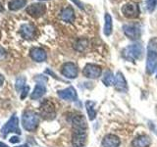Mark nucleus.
Returning a JSON list of instances; mask_svg holds the SVG:
<instances>
[{
    "mask_svg": "<svg viewBox=\"0 0 157 147\" xmlns=\"http://www.w3.org/2000/svg\"><path fill=\"white\" fill-rule=\"evenodd\" d=\"M157 69V37L150 39L146 58V72L152 75Z\"/></svg>",
    "mask_w": 157,
    "mask_h": 147,
    "instance_id": "f257e3e1",
    "label": "nucleus"
},
{
    "mask_svg": "<svg viewBox=\"0 0 157 147\" xmlns=\"http://www.w3.org/2000/svg\"><path fill=\"white\" fill-rule=\"evenodd\" d=\"M39 124V116L33 111H26L22 116V125L25 130L33 131Z\"/></svg>",
    "mask_w": 157,
    "mask_h": 147,
    "instance_id": "f03ea898",
    "label": "nucleus"
},
{
    "mask_svg": "<svg viewBox=\"0 0 157 147\" xmlns=\"http://www.w3.org/2000/svg\"><path fill=\"white\" fill-rule=\"evenodd\" d=\"M144 53V48L139 43L131 44V45L125 47L122 51V55L126 60L135 62L137 59H140Z\"/></svg>",
    "mask_w": 157,
    "mask_h": 147,
    "instance_id": "7ed1b4c3",
    "label": "nucleus"
},
{
    "mask_svg": "<svg viewBox=\"0 0 157 147\" xmlns=\"http://www.w3.org/2000/svg\"><path fill=\"white\" fill-rule=\"evenodd\" d=\"M39 113H40V116L45 120H53L56 116L55 105L50 100L45 99L41 103L40 108H39Z\"/></svg>",
    "mask_w": 157,
    "mask_h": 147,
    "instance_id": "20e7f679",
    "label": "nucleus"
},
{
    "mask_svg": "<svg viewBox=\"0 0 157 147\" xmlns=\"http://www.w3.org/2000/svg\"><path fill=\"white\" fill-rule=\"evenodd\" d=\"M10 132H15L17 134H21V130L19 127V120L16 115H13L10 120L3 126L1 129V134L3 135H6Z\"/></svg>",
    "mask_w": 157,
    "mask_h": 147,
    "instance_id": "39448f33",
    "label": "nucleus"
},
{
    "mask_svg": "<svg viewBox=\"0 0 157 147\" xmlns=\"http://www.w3.org/2000/svg\"><path fill=\"white\" fill-rule=\"evenodd\" d=\"M140 8L139 5L136 3H126L124 6L122 7V14L124 15L126 18L129 19H135L140 16Z\"/></svg>",
    "mask_w": 157,
    "mask_h": 147,
    "instance_id": "423d86ee",
    "label": "nucleus"
},
{
    "mask_svg": "<svg viewBox=\"0 0 157 147\" xmlns=\"http://www.w3.org/2000/svg\"><path fill=\"white\" fill-rule=\"evenodd\" d=\"M123 31H124L126 36H128L131 39H134V40L139 39L141 36V29L139 24H125V26L123 27Z\"/></svg>",
    "mask_w": 157,
    "mask_h": 147,
    "instance_id": "0eeeda50",
    "label": "nucleus"
},
{
    "mask_svg": "<svg viewBox=\"0 0 157 147\" xmlns=\"http://www.w3.org/2000/svg\"><path fill=\"white\" fill-rule=\"evenodd\" d=\"M83 76L87 78H97L101 76L102 69L100 66L95 64H87L82 71Z\"/></svg>",
    "mask_w": 157,
    "mask_h": 147,
    "instance_id": "6e6552de",
    "label": "nucleus"
},
{
    "mask_svg": "<svg viewBox=\"0 0 157 147\" xmlns=\"http://www.w3.org/2000/svg\"><path fill=\"white\" fill-rule=\"evenodd\" d=\"M61 74L67 78H76L78 77V67L72 62H67L62 66Z\"/></svg>",
    "mask_w": 157,
    "mask_h": 147,
    "instance_id": "1a4fd4ad",
    "label": "nucleus"
},
{
    "mask_svg": "<svg viewBox=\"0 0 157 147\" xmlns=\"http://www.w3.org/2000/svg\"><path fill=\"white\" fill-rule=\"evenodd\" d=\"M86 142V130H75L72 136V143L74 147H82Z\"/></svg>",
    "mask_w": 157,
    "mask_h": 147,
    "instance_id": "9d476101",
    "label": "nucleus"
},
{
    "mask_svg": "<svg viewBox=\"0 0 157 147\" xmlns=\"http://www.w3.org/2000/svg\"><path fill=\"white\" fill-rule=\"evenodd\" d=\"M45 5L41 4V3H34L29 5V6L27 7L26 11L29 15H31L32 17L34 18H38V17H41L42 15L45 13Z\"/></svg>",
    "mask_w": 157,
    "mask_h": 147,
    "instance_id": "9b49d317",
    "label": "nucleus"
},
{
    "mask_svg": "<svg viewBox=\"0 0 157 147\" xmlns=\"http://www.w3.org/2000/svg\"><path fill=\"white\" fill-rule=\"evenodd\" d=\"M102 147H119L121 144L120 138L115 134H107L102 139Z\"/></svg>",
    "mask_w": 157,
    "mask_h": 147,
    "instance_id": "f8f14e48",
    "label": "nucleus"
},
{
    "mask_svg": "<svg viewBox=\"0 0 157 147\" xmlns=\"http://www.w3.org/2000/svg\"><path fill=\"white\" fill-rule=\"evenodd\" d=\"M58 96L63 100L74 101V100L77 99V92H76L75 88L70 86V87H68L64 90L58 91Z\"/></svg>",
    "mask_w": 157,
    "mask_h": 147,
    "instance_id": "ddd939ff",
    "label": "nucleus"
},
{
    "mask_svg": "<svg viewBox=\"0 0 157 147\" xmlns=\"http://www.w3.org/2000/svg\"><path fill=\"white\" fill-rule=\"evenodd\" d=\"M29 55H31L33 60L36 61V62H44L46 60V58H47L46 52L44 51L42 48H39V47L32 48Z\"/></svg>",
    "mask_w": 157,
    "mask_h": 147,
    "instance_id": "4468645a",
    "label": "nucleus"
},
{
    "mask_svg": "<svg viewBox=\"0 0 157 147\" xmlns=\"http://www.w3.org/2000/svg\"><path fill=\"white\" fill-rule=\"evenodd\" d=\"M72 124L75 130H86L87 129V124L82 115H75L72 119Z\"/></svg>",
    "mask_w": 157,
    "mask_h": 147,
    "instance_id": "2eb2a0df",
    "label": "nucleus"
},
{
    "mask_svg": "<svg viewBox=\"0 0 157 147\" xmlns=\"http://www.w3.org/2000/svg\"><path fill=\"white\" fill-rule=\"evenodd\" d=\"M114 85L116 87V89L119 91H127L128 90V85H127L126 78L121 72L117 73V75L115 77Z\"/></svg>",
    "mask_w": 157,
    "mask_h": 147,
    "instance_id": "dca6fc26",
    "label": "nucleus"
},
{
    "mask_svg": "<svg viewBox=\"0 0 157 147\" xmlns=\"http://www.w3.org/2000/svg\"><path fill=\"white\" fill-rule=\"evenodd\" d=\"M21 34L27 39H32L33 38L34 34H36V28L33 24H25L21 27Z\"/></svg>",
    "mask_w": 157,
    "mask_h": 147,
    "instance_id": "f3484780",
    "label": "nucleus"
},
{
    "mask_svg": "<svg viewBox=\"0 0 157 147\" xmlns=\"http://www.w3.org/2000/svg\"><path fill=\"white\" fill-rule=\"evenodd\" d=\"M151 143V139L147 135L137 136L132 142V147H148Z\"/></svg>",
    "mask_w": 157,
    "mask_h": 147,
    "instance_id": "a211bd4d",
    "label": "nucleus"
},
{
    "mask_svg": "<svg viewBox=\"0 0 157 147\" xmlns=\"http://www.w3.org/2000/svg\"><path fill=\"white\" fill-rule=\"evenodd\" d=\"M60 17L64 22L73 23L74 20H75V13H74L73 8L70 6L64 8L60 13Z\"/></svg>",
    "mask_w": 157,
    "mask_h": 147,
    "instance_id": "6ab92c4d",
    "label": "nucleus"
},
{
    "mask_svg": "<svg viewBox=\"0 0 157 147\" xmlns=\"http://www.w3.org/2000/svg\"><path fill=\"white\" fill-rule=\"evenodd\" d=\"M45 92H46V87H45V85L39 82V83H37V85H36L33 91L32 92L31 98H32L33 100L39 99V98L42 97L44 94H45Z\"/></svg>",
    "mask_w": 157,
    "mask_h": 147,
    "instance_id": "aec40b11",
    "label": "nucleus"
},
{
    "mask_svg": "<svg viewBox=\"0 0 157 147\" xmlns=\"http://www.w3.org/2000/svg\"><path fill=\"white\" fill-rule=\"evenodd\" d=\"M112 28H113V23H112V17L109 14H105L104 18V29L103 32L106 36H109L112 33Z\"/></svg>",
    "mask_w": 157,
    "mask_h": 147,
    "instance_id": "412c9836",
    "label": "nucleus"
},
{
    "mask_svg": "<svg viewBox=\"0 0 157 147\" xmlns=\"http://www.w3.org/2000/svg\"><path fill=\"white\" fill-rule=\"evenodd\" d=\"M95 102L88 100L86 102V111L88 114V119L90 121L94 120L96 117V110H95Z\"/></svg>",
    "mask_w": 157,
    "mask_h": 147,
    "instance_id": "4be33fe9",
    "label": "nucleus"
},
{
    "mask_svg": "<svg viewBox=\"0 0 157 147\" xmlns=\"http://www.w3.org/2000/svg\"><path fill=\"white\" fill-rule=\"evenodd\" d=\"M26 4H27V0H11L9 2L8 6L9 9L12 10V11H17V10H20L24 6H26Z\"/></svg>",
    "mask_w": 157,
    "mask_h": 147,
    "instance_id": "5701e85b",
    "label": "nucleus"
},
{
    "mask_svg": "<svg viewBox=\"0 0 157 147\" xmlns=\"http://www.w3.org/2000/svg\"><path fill=\"white\" fill-rule=\"evenodd\" d=\"M88 46V40L86 38H78L76 41L75 45H74V48L76 49L77 51L82 52Z\"/></svg>",
    "mask_w": 157,
    "mask_h": 147,
    "instance_id": "b1692460",
    "label": "nucleus"
},
{
    "mask_svg": "<svg viewBox=\"0 0 157 147\" xmlns=\"http://www.w3.org/2000/svg\"><path fill=\"white\" fill-rule=\"evenodd\" d=\"M102 81L106 86H111V85H114L115 83V77L113 76L112 72L107 71L104 74V77H103V78H102Z\"/></svg>",
    "mask_w": 157,
    "mask_h": 147,
    "instance_id": "393cba45",
    "label": "nucleus"
},
{
    "mask_svg": "<svg viewBox=\"0 0 157 147\" xmlns=\"http://www.w3.org/2000/svg\"><path fill=\"white\" fill-rule=\"evenodd\" d=\"M26 77H20L16 80V82H15V87H16L17 90H21L26 86Z\"/></svg>",
    "mask_w": 157,
    "mask_h": 147,
    "instance_id": "a878e982",
    "label": "nucleus"
},
{
    "mask_svg": "<svg viewBox=\"0 0 157 147\" xmlns=\"http://www.w3.org/2000/svg\"><path fill=\"white\" fill-rule=\"evenodd\" d=\"M157 7V0H146V8L148 12H153Z\"/></svg>",
    "mask_w": 157,
    "mask_h": 147,
    "instance_id": "bb28decb",
    "label": "nucleus"
},
{
    "mask_svg": "<svg viewBox=\"0 0 157 147\" xmlns=\"http://www.w3.org/2000/svg\"><path fill=\"white\" fill-rule=\"evenodd\" d=\"M29 91V87L28 85H26V86H25V87L23 88V91H22V94H21V99H22V100H24L25 98L27 97Z\"/></svg>",
    "mask_w": 157,
    "mask_h": 147,
    "instance_id": "cd10ccee",
    "label": "nucleus"
},
{
    "mask_svg": "<svg viewBox=\"0 0 157 147\" xmlns=\"http://www.w3.org/2000/svg\"><path fill=\"white\" fill-rule=\"evenodd\" d=\"M5 56H6V51H5V49L3 47L0 46V60L5 58Z\"/></svg>",
    "mask_w": 157,
    "mask_h": 147,
    "instance_id": "c85d7f7f",
    "label": "nucleus"
},
{
    "mask_svg": "<svg viewBox=\"0 0 157 147\" xmlns=\"http://www.w3.org/2000/svg\"><path fill=\"white\" fill-rule=\"evenodd\" d=\"M20 140L21 139H20L18 136H13L10 138V142H11V143H19Z\"/></svg>",
    "mask_w": 157,
    "mask_h": 147,
    "instance_id": "c756f323",
    "label": "nucleus"
},
{
    "mask_svg": "<svg viewBox=\"0 0 157 147\" xmlns=\"http://www.w3.org/2000/svg\"><path fill=\"white\" fill-rule=\"evenodd\" d=\"M72 1H74V2H75V3H76V4L78 5V7H80V8H82V9L83 8V6H82V3H81L80 1H78V0H72Z\"/></svg>",
    "mask_w": 157,
    "mask_h": 147,
    "instance_id": "7c9ffc66",
    "label": "nucleus"
},
{
    "mask_svg": "<svg viewBox=\"0 0 157 147\" xmlns=\"http://www.w3.org/2000/svg\"><path fill=\"white\" fill-rule=\"evenodd\" d=\"M3 82H4V77L1 75H0V86H2Z\"/></svg>",
    "mask_w": 157,
    "mask_h": 147,
    "instance_id": "2f4dec72",
    "label": "nucleus"
},
{
    "mask_svg": "<svg viewBox=\"0 0 157 147\" xmlns=\"http://www.w3.org/2000/svg\"><path fill=\"white\" fill-rule=\"evenodd\" d=\"M0 147H9V146L6 145L5 143H3V142H0Z\"/></svg>",
    "mask_w": 157,
    "mask_h": 147,
    "instance_id": "473e14b6",
    "label": "nucleus"
},
{
    "mask_svg": "<svg viewBox=\"0 0 157 147\" xmlns=\"http://www.w3.org/2000/svg\"><path fill=\"white\" fill-rule=\"evenodd\" d=\"M16 147H29L27 144H24V145H19V146H16Z\"/></svg>",
    "mask_w": 157,
    "mask_h": 147,
    "instance_id": "72a5a7b5",
    "label": "nucleus"
},
{
    "mask_svg": "<svg viewBox=\"0 0 157 147\" xmlns=\"http://www.w3.org/2000/svg\"><path fill=\"white\" fill-rule=\"evenodd\" d=\"M156 77H157V75H156Z\"/></svg>",
    "mask_w": 157,
    "mask_h": 147,
    "instance_id": "f704fd0d",
    "label": "nucleus"
}]
</instances>
